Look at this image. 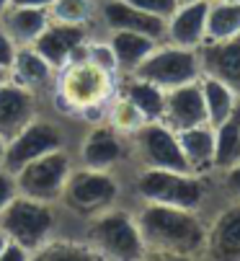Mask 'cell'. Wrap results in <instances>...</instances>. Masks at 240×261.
Segmentation results:
<instances>
[{
	"mask_svg": "<svg viewBox=\"0 0 240 261\" xmlns=\"http://www.w3.org/2000/svg\"><path fill=\"white\" fill-rule=\"evenodd\" d=\"M103 21L111 31H137L147 34L152 39H163L166 36V18L152 16L127 0H109L103 6Z\"/></svg>",
	"mask_w": 240,
	"mask_h": 261,
	"instance_id": "cell-16",
	"label": "cell"
},
{
	"mask_svg": "<svg viewBox=\"0 0 240 261\" xmlns=\"http://www.w3.org/2000/svg\"><path fill=\"white\" fill-rule=\"evenodd\" d=\"M65 142L62 132L44 119H31L16 137H11L6 142V158H3V168L16 173L21 171L26 163L42 158L52 150H60Z\"/></svg>",
	"mask_w": 240,
	"mask_h": 261,
	"instance_id": "cell-8",
	"label": "cell"
},
{
	"mask_svg": "<svg viewBox=\"0 0 240 261\" xmlns=\"http://www.w3.org/2000/svg\"><path fill=\"white\" fill-rule=\"evenodd\" d=\"M109 44L114 49L119 70H124L132 75L137 70V65L157 47V39H152L147 34H137V31H111Z\"/></svg>",
	"mask_w": 240,
	"mask_h": 261,
	"instance_id": "cell-21",
	"label": "cell"
},
{
	"mask_svg": "<svg viewBox=\"0 0 240 261\" xmlns=\"http://www.w3.org/2000/svg\"><path fill=\"white\" fill-rule=\"evenodd\" d=\"M16 44H13V39L6 34V29L0 26V65L3 67H8L11 70V65H13V57H16Z\"/></svg>",
	"mask_w": 240,
	"mask_h": 261,
	"instance_id": "cell-34",
	"label": "cell"
},
{
	"mask_svg": "<svg viewBox=\"0 0 240 261\" xmlns=\"http://www.w3.org/2000/svg\"><path fill=\"white\" fill-rule=\"evenodd\" d=\"M181 150L191 173L202 176L215 168V127L212 124H196L178 132Z\"/></svg>",
	"mask_w": 240,
	"mask_h": 261,
	"instance_id": "cell-19",
	"label": "cell"
},
{
	"mask_svg": "<svg viewBox=\"0 0 240 261\" xmlns=\"http://www.w3.org/2000/svg\"><path fill=\"white\" fill-rule=\"evenodd\" d=\"M34 258L42 261H91L101 258L98 251L91 243H77V241H44L34 251Z\"/></svg>",
	"mask_w": 240,
	"mask_h": 261,
	"instance_id": "cell-27",
	"label": "cell"
},
{
	"mask_svg": "<svg viewBox=\"0 0 240 261\" xmlns=\"http://www.w3.org/2000/svg\"><path fill=\"white\" fill-rule=\"evenodd\" d=\"M8 8H11V0H0V16H3Z\"/></svg>",
	"mask_w": 240,
	"mask_h": 261,
	"instance_id": "cell-40",
	"label": "cell"
},
{
	"mask_svg": "<svg viewBox=\"0 0 240 261\" xmlns=\"http://www.w3.org/2000/svg\"><path fill=\"white\" fill-rule=\"evenodd\" d=\"M16 176V189L18 194L36 199V202H57L62 197L65 181L70 176V158L62 150H52L42 158H36L31 163H26L21 171L13 173Z\"/></svg>",
	"mask_w": 240,
	"mask_h": 261,
	"instance_id": "cell-7",
	"label": "cell"
},
{
	"mask_svg": "<svg viewBox=\"0 0 240 261\" xmlns=\"http://www.w3.org/2000/svg\"><path fill=\"white\" fill-rule=\"evenodd\" d=\"M137 147L147 168H171V171H191L186 155L181 150L178 132L166 122H145L135 132Z\"/></svg>",
	"mask_w": 240,
	"mask_h": 261,
	"instance_id": "cell-9",
	"label": "cell"
},
{
	"mask_svg": "<svg viewBox=\"0 0 240 261\" xmlns=\"http://www.w3.org/2000/svg\"><path fill=\"white\" fill-rule=\"evenodd\" d=\"M119 197V184L106 168H83V171H70L65 189H62V202L77 212L93 217L103 210H109Z\"/></svg>",
	"mask_w": 240,
	"mask_h": 261,
	"instance_id": "cell-5",
	"label": "cell"
},
{
	"mask_svg": "<svg viewBox=\"0 0 240 261\" xmlns=\"http://www.w3.org/2000/svg\"><path fill=\"white\" fill-rule=\"evenodd\" d=\"M137 228L145 241L147 253L168 256V258H186L204 251L207 228L199 220L196 210L171 207V204H152L140 212Z\"/></svg>",
	"mask_w": 240,
	"mask_h": 261,
	"instance_id": "cell-1",
	"label": "cell"
},
{
	"mask_svg": "<svg viewBox=\"0 0 240 261\" xmlns=\"http://www.w3.org/2000/svg\"><path fill=\"white\" fill-rule=\"evenodd\" d=\"M240 36V0H209L204 42H222Z\"/></svg>",
	"mask_w": 240,
	"mask_h": 261,
	"instance_id": "cell-22",
	"label": "cell"
},
{
	"mask_svg": "<svg viewBox=\"0 0 240 261\" xmlns=\"http://www.w3.org/2000/svg\"><path fill=\"white\" fill-rule=\"evenodd\" d=\"M135 78L150 81L157 88L171 91L183 83L199 81L202 78V62H199V52L189 47H155L132 72Z\"/></svg>",
	"mask_w": 240,
	"mask_h": 261,
	"instance_id": "cell-4",
	"label": "cell"
},
{
	"mask_svg": "<svg viewBox=\"0 0 240 261\" xmlns=\"http://www.w3.org/2000/svg\"><path fill=\"white\" fill-rule=\"evenodd\" d=\"M178 3H196V0H178Z\"/></svg>",
	"mask_w": 240,
	"mask_h": 261,
	"instance_id": "cell-41",
	"label": "cell"
},
{
	"mask_svg": "<svg viewBox=\"0 0 240 261\" xmlns=\"http://www.w3.org/2000/svg\"><path fill=\"white\" fill-rule=\"evenodd\" d=\"M111 119H114L116 129H124V132H132V135H135V132H137L145 122H147V119L140 114V111H137V109H135V106L127 101V98H122V101L116 103V109H114V117H111Z\"/></svg>",
	"mask_w": 240,
	"mask_h": 261,
	"instance_id": "cell-29",
	"label": "cell"
},
{
	"mask_svg": "<svg viewBox=\"0 0 240 261\" xmlns=\"http://www.w3.org/2000/svg\"><path fill=\"white\" fill-rule=\"evenodd\" d=\"M240 163V109L215 127V168L227 171Z\"/></svg>",
	"mask_w": 240,
	"mask_h": 261,
	"instance_id": "cell-25",
	"label": "cell"
},
{
	"mask_svg": "<svg viewBox=\"0 0 240 261\" xmlns=\"http://www.w3.org/2000/svg\"><path fill=\"white\" fill-rule=\"evenodd\" d=\"M93 13H96V0H55L49 6V16L55 21L77 23V26H86Z\"/></svg>",
	"mask_w": 240,
	"mask_h": 261,
	"instance_id": "cell-28",
	"label": "cell"
},
{
	"mask_svg": "<svg viewBox=\"0 0 240 261\" xmlns=\"http://www.w3.org/2000/svg\"><path fill=\"white\" fill-rule=\"evenodd\" d=\"M83 42H88L86 39V26L65 23V21H55L52 18L31 47L42 55L52 67H62V65H70L72 55L77 52V47Z\"/></svg>",
	"mask_w": 240,
	"mask_h": 261,
	"instance_id": "cell-12",
	"label": "cell"
},
{
	"mask_svg": "<svg viewBox=\"0 0 240 261\" xmlns=\"http://www.w3.org/2000/svg\"><path fill=\"white\" fill-rule=\"evenodd\" d=\"M109 91V72L93 62H72L65 75V96L77 106H96Z\"/></svg>",
	"mask_w": 240,
	"mask_h": 261,
	"instance_id": "cell-15",
	"label": "cell"
},
{
	"mask_svg": "<svg viewBox=\"0 0 240 261\" xmlns=\"http://www.w3.org/2000/svg\"><path fill=\"white\" fill-rule=\"evenodd\" d=\"M8 81H11V70L0 65V86H3V83H8Z\"/></svg>",
	"mask_w": 240,
	"mask_h": 261,
	"instance_id": "cell-37",
	"label": "cell"
},
{
	"mask_svg": "<svg viewBox=\"0 0 240 261\" xmlns=\"http://www.w3.org/2000/svg\"><path fill=\"white\" fill-rule=\"evenodd\" d=\"M127 3H132V6H137V8L152 13V16L166 18V21H168V16L178 8V0H127Z\"/></svg>",
	"mask_w": 240,
	"mask_h": 261,
	"instance_id": "cell-31",
	"label": "cell"
},
{
	"mask_svg": "<svg viewBox=\"0 0 240 261\" xmlns=\"http://www.w3.org/2000/svg\"><path fill=\"white\" fill-rule=\"evenodd\" d=\"M86 60H88V62H93L96 67L106 70V72H114V70H119L111 44H88V55H86Z\"/></svg>",
	"mask_w": 240,
	"mask_h": 261,
	"instance_id": "cell-30",
	"label": "cell"
},
{
	"mask_svg": "<svg viewBox=\"0 0 240 261\" xmlns=\"http://www.w3.org/2000/svg\"><path fill=\"white\" fill-rule=\"evenodd\" d=\"M18 197V189H16V176L6 168H0V212H3L13 199Z\"/></svg>",
	"mask_w": 240,
	"mask_h": 261,
	"instance_id": "cell-32",
	"label": "cell"
},
{
	"mask_svg": "<svg viewBox=\"0 0 240 261\" xmlns=\"http://www.w3.org/2000/svg\"><path fill=\"white\" fill-rule=\"evenodd\" d=\"M6 243H8V236H6V230H3V228H0V253H3Z\"/></svg>",
	"mask_w": 240,
	"mask_h": 261,
	"instance_id": "cell-38",
	"label": "cell"
},
{
	"mask_svg": "<svg viewBox=\"0 0 240 261\" xmlns=\"http://www.w3.org/2000/svg\"><path fill=\"white\" fill-rule=\"evenodd\" d=\"M225 184H227V189L232 192V197L240 202V163H235L232 168L225 171Z\"/></svg>",
	"mask_w": 240,
	"mask_h": 261,
	"instance_id": "cell-35",
	"label": "cell"
},
{
	"mask_svg": "<svg viewBox=\"0 0 240 261\" xmlns=\"http://www.w3.org/2000/svg\"><path fill=\"white\" fill-rule=\"evenodd\" d=\"M137 192L145 202L196 210L204 202V181L191 171L145 168L137 176Z\"/></svg>",
	"mask_w": 240,
	"mask_h": 261,
	"instance_id": "cell-3",
	"label": "cell"
},
{
	"mask_svg": "<svg viewBox=\"0 0 240 261\" xmlns=\"http://www.w3.org/2000/svg\"><path fill=\"white\" fill-rule=\"evenodd\" d=\"M0 228L6 236L21 246H26L31 253L42 246L52 228H55V215L47 202H36L23 194H18L3 212H0Z\"/></svg>",
	"mask_w": 240,
	"mask_h": 261,
	"instance_id": "cell-6",
	"label": "cell"
},
{
	"mask_svg": "<svg viewBox=\"0 0 240 261\" xmlns=\"http://www.w3.org/2000/svg\"><path fill=\"white\" fill-rule=\"evenodd\" d=\"M55 0H11V6H31V8H49Z\"/></svg>",
	"mask_w": 240,
	"mask_h": 261,
	"instance_id": "cell-36",
	"label": "cell"
},
{
	"mask_svg": "<svg viewBox=\"0 0 240 261\" xmlns=\"http://www.w3.org/2000/svg\"><path fill=\"white\" fill-rule=\"evenodd\" d=\"M207 8L209 0H196V3H178V8L166 21V39L176 47L199 49L204 44V29H207Z\"/></svg>",
	"mask_w": 240,
	"mask_h": 261,
	"instance_id": "cell-13",
	"label": "cell"
},
{
	"mask_svg": "<svg viewBox=\"0 0 240 261\" xmlns=\"http://www.w3.org/2000/svg\"><path fill=\"white\" fill-rule=\"evenodd\" d=\"M29 258H34V253L26 246H21V243H16L11 238H8L3 253H0V261H29Z\"/></svg>",
	"mask_w": 240,
	"mask_h": 261,
	"instance_id": "cell-33",
	"label": "cell"
},
{
	"mask_svg": "<svg viewBox=\"0 0 240 261\" xmlns=\"http://www.w3.org/2000/svg\"><path fill=\"white\" fill-rule=\"evenodd\" d=\"M199 52L202 75L217 78L240 96V36L222 42H204Z\"/></svg>",
	"mask_w": 240,
	"mask_h": 261,
	"instance_id": "cell-11",
	"label": "cell"
},
{
	"mask_svg": "<svg viewBox=\"0 0 240 261\" xmlns=\"http://www.w3.org/2000/svg\"><path fill=\"white\" fill-rule=\"evenodd\" d=\"M80 158H83V166L88 168H111L119 158H122V142H119V135L114 127H93L86 140L83 147H80Z\"/></svg>",
	"mask_w": 240,
	"mask_h": 261,
	"instance_id": "cell-20",
	"label": "cell"
},
{
	"mask_svg": "<svg viewBox=\"0 0 240 261\" xmlns=\"http://www.w3.org/2000/svg\"><path fill=\"white\" fill-rule=\"evenodd\" d=\"M49 21H52L49 8H31V6H11L0 16V26L6 29L16 47H31Z\"/></svg>",
	"mask_w": 240,
	"mask_h": 261,
	"instance_id": "cell-18",
	"label": "cell"
},
{
	"mask_svg": "<svg viewBox=\"0 0 240 261\" xmlns=\"http://www.w3.org/2000/svg\"><path fill=\"white\" fill-rule=\"evenodd\" d=\"M52 65L39 55L34 47H18L13 65H11V75H16V81L21 86H39V83H47L52 78Z\"/></svg>",
	"mask_w": 240,
	"mask_h": 261,
	"instance_id": "cell-26",
	"label": "cell"
},
{
	"mask_svg": "<svg viewBox=\"0 0 240 261\" xmlns=\"http://www.w3.org/2000/svg\"><path fill=\"white\" fill-rule=\"evenodd\" d=\"M160 122H166L176 132L196 127V124H209L199 81H191V83L166 91V111H163V119Z\"/></svg>",
	"mask_w": 240,
	"mask_h": 261,
	"instance_id": "cell-10",
	"label": "cell"
},
{
	"mask_svg": "<svg viewBox=\"0 0 240 261\" xmlns=\"http://www.w3.org/2000/svg\"><path fill=\"white\" fill-rule=\"evenodd\" d=\"M31 119H36V101L31 88L11 81L0 86V137L8 142Z\"/></svg>",
	"mask_w": 240,
	"mask_h": 261,
	"instance_id": "cell-14",
	"label": "cell"
},
{
	"mask_svg": "<svg viewBox=\"0 0 240 261\" xmlns=\"http://www.w3.org/2000/svg\"><path fill=\"white\" fill-rule=\"evenodd\" d=\"M88 243L98 251L101 258L135 261L147 253L142 233L137 228V220L127 212L103 210L93 215V222L88 228Z\"/></svg>",
	"mask_w": 240,
	"mask_h": 261,
	"instance_id": "cell-2",
	"label": "cell"
},
{
	"mask_svg": "<svg viewBox=\"0 0 240 261\" xmlns=\"http://www.w3.org/2000/svg\"><path fill=\"white\" fill-rule=\"evenodd\" d=\"M3 158H6V140L0 137V168H3Z\"/></svg>",
	"mask_w": 240,
	"mask_h": 261,
	"instance_id": "cell-39",
	"label": "cell"
},
{
	"mask_svg": "<svg viewBox=\"0 0 240 261\" xmlns=\"http://www.w3.org/2000/svg\"><path fill=\"white\" fill-rule=\"evenodd\" d=\"M204 253L222 261H240V204L220 212L207 228Z\"/></svg>",
	"mask_w": 240,
	"mask_h": 261,
	"instance_id": "cell-17",
	"label": "cell"
},
{
	"mask_svg": "<svg viewBox=\"0 0 240 261\" xmlns=\"http://www.w3.org/2000/svg\"><path fill=\"white\" fill-rule=\"evenodd\" d=\"M124 98L140 111L147 122H160V119H163V111H166V91L157 88L155 83L132 75V81H129L127 88H124Z\"/></svg>",
	"mask_w": 240,
	"mask_h": 261,
	"instance_id": "cell-24",
	"label": "cell"
},
{
	"mask_svg": "<svg viewBox=\"0 0 240 261\" xmlns=\"http://www.w3.org/2000/svg\"><path fill=\"white\" fill-rule=\"evenodd\" d=\"M199 86H202V96H204V106H207V122L212 127L222 124L227 117H232L237 111V98L240 96L230 86H225L222 81L202 75L199 78Z\"/></svg>",
	"mask_w": 240,
	"mask_h": 261,
	"instance_id": "cell-23",
	"label": "cell"
}]
</instances>
